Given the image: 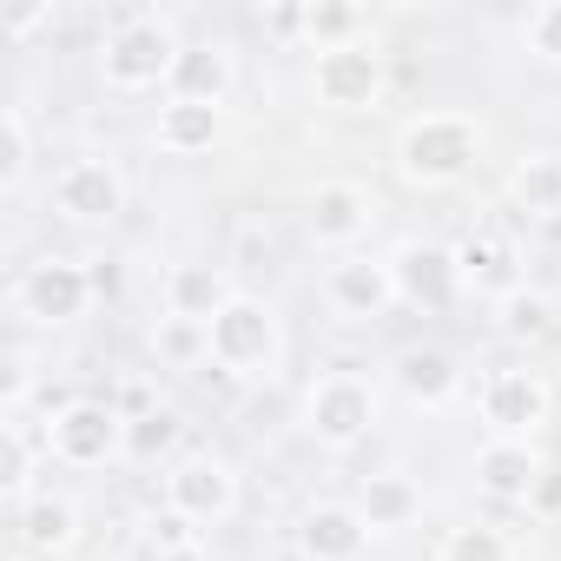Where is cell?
Masks as SVG:
<instances>
[{
    "mask_svg": "<svg viewBox=\"0 0 561 561\" xmlns=\"http://www.w3.org/2000/svg\"><path fill=\"white\" fill-rule=\"evenodd\" d=\"M390 383L410 410H449L462 397V364L443 344H403L390 357Z\"/></svg>",
    "mask_w": 561,
    "mask_h": 561,
    "instance_id": "16",
    "label": "cell"
},
{
    "mask_svg": "<svg viewBox=\"0 0 561 561\" xmlns=\"http://www.w3.org/2000/svg\"><path fill=\"white\" fill-rule=\"evenodd\" d=\"M502 198H508L528 225L561 218V152H522V159L508 165V179H502Z\"/></svg>",
    "mask_w": 561,
    "mask_h": 561,
    "instance_id": "24",
    "label": "cell"
},
{
    "mask_svg": "<svg viewBox=\"0 0 561 561\" xmlns=\"http://www.w3.org/2000/svg\"><path fill=\"white\" fill-rule=\"evenodd\" d=\"M152 561H218L205 541H185V548H165V554H152Z\"/></svg>",
    "mask_w": 561,
    "mask_h": 561,
    "instance_id": "36",
    "label": "cell"
},
{
    "mask_svg": "<svg viewBox=\"0 0 561 561\" xmlns=\"http://www.w3.org/2000/svg\"><path fill=\"white\" fill-rule=\"evenodd\" d=\"M436 561H515V541L495 522H462L436 541Z\"/></svg>",
    "mask_w": 561,
    "mask_h": 561,
    "instance_id": "30",
    "label": "cell"
},
{
    "mask_svg": "<svg viewBox=\"0 0 561 561\" xmlns=\"http://www.w3.org/2000/svg\"><path fill=\"white\" fill-rule=\"evenodd\" d=\"M377 192L364 185V179H318L311 192H305V238L318 244V251H337V257H351L370 231H377Z\"/></svg>",
    "mask_w": 561,
    "mask_h": 561,
    "instance_id": "10",
    "label": "cell"
},
{
    "mask_svg": "<svg viewBox=\"0 0 561 561\" xmlns=\"http://www.w3.org/2000/svg\"><path fill=\"white\" fill-rule=\"evenodd\" d=\"M211 331V370H225L231 383H271L285 370V311L264 291H231V305L205 324Z\"/></svg>",
    "mask_w": 561,
    "mask_h": 561,
    "instance_id": "3",
    "label": "cell"
},
{
    "mask_svg": "<svg viewBox=\"0 0 561 561\" xmlns=\"http://www.w3.org/2000/svg\"><path fill=\"white\" fill-rule=\"evenodd\" d=\"M554 318H561V311H554V298H548L541 285H515L508 298L489 305V331H495L502 344H522V351L541 344V337H554Z\"/></svg>",
    "mask_w": 561,
    "mask_h": 561,
    "instance_id": "25",
    "label": "cell"
},
{
    "mask_svg": "<svg viewBox=\"0 0 561 561\" xmlns=\"http://www.w3.org/2000/svg\"><path fill=\"white\" fill-rule=\"evenodd\" d=\"M370 522L357 515V502H311L298 515V554L305 561H364L370 554Z\"/></svg>",
    "mask_w": 561,
    "mask_h": 561,
    "instance_id": "18",
    "label": "cell"
},
{
    "mask_svg": "<svg viewBox=\"0 0 561 561\" xmlns=\"http://www.w3.org/2000/svg\"><path fill=\"white\" fill-rule=\"evenodd\" d=\"M179 54H185L179 21H172L165 8H133V14H119V21L106 27V41H100V80H106V93L139 100V93L172 87Z\"/></svg>",
    "mask_w": 561,
    "mask_h": 561,
    "instance_id": "2",
    "label": "cell"
},
{
    "mask_svg": "<svg viewBox=\"0 0 561 561\" xmlns=\"http://www.w3.org/2000/svg\"><path fill=\"white\" fill-rule=\"evenodd\" d=\"M41 462H54L47 423H34L27 410H8V430H0V489H8V502L34 495V469Z\"/></svg>",
    "mask_w": 561,
    "mask_h": 561,
    "instance_id": "23",
    "label": "cell"
},
{
    "mask_svg": "<svg viewBox=\"0 0 561 561\" xmlns=\"http://www.w3.org/2000/svg\"><path fill=\"white\" fill-rule=\"evenodd\" d=\"M179 436H185V416L172 403H159V410L126 423V462H165L172 469L179 462Z\"/></svg>",
    "mask_w": 561,
    "mask_h": 561,
    "instance_id": "28",
    "label": "cell"
},
{
    "mask_svg": "<svg viewBox=\"0 0 561 561\" xmlns=\"http://www.w3.org/2000/svg\"><path fill=\"white\" fill-rule=\"evenodd\" d=\"M522 47H528V60L561 67V0H541V8L522 14Z\"/></svg>",
    "mask_w": 561,
    "mask_h": 561,
    "instance_id": "31",
    "label": "cell"
},
{
    "mask_svg": "<svg viewBox=\"0 0 561 561\" xmlns=\"http://www.w3.org/2000/svg\"><path fill=\"white\" fill-rule=\"evenodd\" d=\"M54 21H60V8H34V14H14V21H8V34H14V41H27V34H41V27H54Z\"/></svg>",
    "mask_w": 561,
    "mask_h": 561,
    "instance_id": "34",
    "label": "cell"
},
{
    "mask_svg": "<svg viewBox=\"0 0 561 561\" xmlns=\"http://www.w3.org/2000/svg\"><path fill=\"white\" fill-rule=\"evenodd\" d=\"M80 548V502L67 489H34L14 502V554L27 561H60Z\"/></svg>",
    "mask_w": 561,
    "mask_h": 561,
    "instance_id": "15",
    "label": "cell"
},
{
    "mask_svg": "<svg viewBox=\"0 0 561 561\" xmlns=\"http://www.w3.org/2000/svg\"><path fill=\"white\" fill-rule=\"evenodd\" d=\"M357 41H377L364 8H351V0H311L305 8V47L311 54H337V47H357Z\"/></svg>",
    "mask_w": 561,
    "mask_h": 561,
    "instance_id": "26",
    "label": "cell"
},
{
    "mask_svg": "<svg viewBox=\"0 0 561 561\" xmlns=\"http://www.w3.org/2000/svg\"><path fill=\"white\" fill-rule=\"evenodd\" d=\"M152 152L165 159H205L218 139H225V106H198V100H165L159 119H152Z\"/></svg>",
    "mask_w": 561,
    "mask_h": 561,
    "instance_id": "20",
    "label": "cell"
},
{
    "mask_svg": "<svg viewBox=\"0 0 561 561\" xmlns=\"http://www.w3.org/2000/svg\"><path fill=\"white\" fill-rule=\"evenodd\" d=\"M482 146H489V133H482L476 113L436 106V113H416V119L397 126L390 165H397V179L416 185V192H449V185H462V179L482 165Z\"/></svg>",
    "mask_w": 561,
    "mask_h": 561,
    "instance_id": "1",
    "label": "cell"
},
{
    "mask_svg": "<svg viewBox=\"0 0 561 561\" xmlns=\"http://www.w3.org/2000/svg\"><path fill=\"white\" fill-rule=\"evenodd\" d=\"M277 41H305V8H271V14H257Z\"/></svg>",
    "mask_w": 561,
    "mask_h": 561,
    "instance_id": "33",
    "label": "cell"
},
{
    "mask_svg": "<svg viewBox=\"0 0 561 561\" xmlns=\"http://www.w3.org/2000/svg\"><path fill=\"white\" fill-rule=\"evenodd\" d=\"M351 502H357V515L370 522V535H403V528L423 522V489H416V476H403V469H370Z\"/></svg>",
    "mask_w": 561,
    "mask_h": 561,
    "instance_id": "21",
    "label": "cell"
},
{
    "mask_svg": "<svg viewBox=\"0 0 561 561\" xmlns=\"http://www.w3.org/2000/svg\"><path fill=\"white\" fill-rule=\"evenodd\" d=\"M47 443L60 469H106L126 462V416L106 397H73L47 416Z\"/></svg>",
    "mask_w": 561,
    "mask_h": 561,
    "instance_id": "7",
    "label": "cell"
},
{
    "mask_svg": "<svg viewBox=\"0 0 561 561\" xmlns=\"http://www.w3.org/2000/svg\"><path fill=\"white\" fill-rule=\"evenodd\" d=\"M331 324H383L397 311V277H390V257H370V251H351L324 271V285H318Z\"/></svg>",
    "mask_w": 561,
    "mask_h": 561,
    "instance_id": "12",
    "label": "cell"
},
{
    "mask_svg": "<svg viewBox=\"0 0 561 561\" xmlns=\"http://www.w3.org/2000/svg\"><path fill=\"white\" fill-rule=\"evenodd\" d=\"M14 561H27V554H14Z\"/></svg>",
    "mask_w": 561,
    "mask_h": 561,
    "instance_id": "37",
    "label": "cell"
},
{
    "mask_svg": "<svg viewBox=\"0 0 561 561\" xmlns=\"http://www.w3.org/2000/svg\"><path fill=\"white\" fill-rule=\"evenodd\" d=\"M528 508H561V476H554V469L541 476V489H535V502H528Z\"/></svg>",
    "mask_w": 561,
    "mask_h": 561,
    "instance_id": "35",
    "label": "cell"
},
{
    "mask_svg": "<svg viewBox=\"0 0 561 561\" xmlns=\"http://www.w3.org/2000/svg\"><path fill=\"white\" fill-rule=\"evenodd\" d=\"M27 172H34V119H27V106H8L0 113V192H21L27 185Z\"/></svg>",
    "mask_w": 561,
    "mask_h": 561,
    "instance_id": "29",
    "label": "cell"
},
{
    "mask_svg": "<svg viewBox=\"0 0 561 561\" xmlns=\"http://www.w3.org/2000/svg\"><path fill=\"white\" fill-rule=\"evenodd\" d=\"M238 87V60L225 41H185L179 67H172V87L165 100H198V106H225Z\"/></svg>",
    "mask_w": 561,
    "mask_h": 561,
    "instance_id": "19",
    "label": "cell"
},
{
    "mask_svg": "<svg viewBox=\"0 0 561 561\" xmlns=\"http://www.w3.org/2000/svg\"><path fill=\"white\" fill-rule=\"evenodd\" d=\"M146 344H152L159 370H205L211 364V331L192 324V318H172V311L146 331Z\"/></svg>",
    "mask_w": 561,
    "mask_h": 561,
    "instance_id": "27",
    "label": "cell"
},
{
    "mask_svg": "<svg viewBox=\"0 0 561 561\" xmlns=\"http://www.w3.org/2000/svg\"><path fill=\"white\" fill-rule=\"evenodd\" d=\"M93 298H100L93 264L60 257V251H41V257L21 264V277H14V318L34 324V331H67V324H80V318L93 311Z\"/></svg>",
    "mask_w": 561,
    "mask_h": 561,
    "instance_id": "5",
    "label": "cell"
},
{
    "mask_svg": "<svg viewBox=\"0 0 561 561\" xmlns=\"http://www.w3.org/2000/svg\"><path fill=\"white\" fill-rule=\"evenodd\" d=\"M469 476H476V489H482L489 502L528 508L535 489H541V476H548V462H541L535 443H522V436H482L476 456H469Z\"/></svg>",
    "mask_w": 561,
    "mask_h": 561,
    "instance_id": "14",
    "label": "cell"
},
{
    "mask_svg": "<svg viewBox=\"0 0 561 561\" xmlns=\"http://www.w3.org/2000/svg\"><path fill=\"white\" fill-rule=\"evenodd\" d=\"M165 508L192 528H218L238 515V469L211 449H185L172 469H165Z\"/></svg>",
    "mask_w": 561,
    "mask_h": 561,
    "instance_id": "11",
    "label": "cell"
},
{
    "mask_svg": "<svg viewBox=\"0 0 561 561\" xmlns=\"http://www.w3.org/2000/svg\"><path fill=\"white\" fill-rule=\"evenodd\" d=\"M390 277H397V305L410 311H449L462 298V277H456V244H436V238H403L390 251Z\"/></svg>",
    "mask_w": 561,
    "mask_h": 561,
    "instance_id": "13",
    "label": "cell"
},
{
    "mask_svg": "<svg viewBox=\"0 0 561 561\" xmlns=\"http://www.w3.org/2000/svg\"><path fill=\"white\" fill-rule=\"evenodd\" d=\"M126 172H119V159H106V152H87V159H67L60 172H54V185H47V211L60 218V225H73V231H113L119 218H126Z\"/></svg>",
    "mask_w": 561,
    "mask_h": 561,
    "instance_id": "6",
    "label": "cell"
},
{
    "mask_svg": "<svg viewBox=\"0 0 561 561\" xmlns=\"http://www.w3.org/2000/svg\"><path fill=\"white\" fill-rule=\"evenodd\" d=\"M554 410V383L535 370V364H495L482 383H476V416L489 436H535Z\"/></svg>",
    "mask_w": 561,
    "mask_h": 561,
    "instance_id": "9",
    "label": "cell"
},
{
    "mask_svg": "<svg viewBox=\"0 0 561 561\" xmlns=\"http://www.w3.org/2000/svg\"><path fill=\"white\" fill-rule=\"evenodd\" d=\"M231 264H172L165 271V311L172 318H192V324H211L225 305H231Z\"/></svg>",
    "mask_w": 561,
    "mask_h": 561,
    "instance_id": "22",
    "label": "cell"
},
{
    "mask_svg": "<svg viewBox=\"0 0 561 561\" xmlns=\"http://www.w3.org/2000/svg\"><path fill=\"white\" fill-rule=\"evenodd\" d=\"M377 416H383V397L377 383L357 370V364H337V370H318L305 383V436L324 449V456H351L377 436Z\"/></svg>",
    "mask_w": 561,
    "mask_h": 561,
    "instance_id": "4",
    "label": "cell"
},
{
    "mask_svg": "<svg viewBox=\"0 0 561 561\" xmlns=\"http://www.w3.org/2000/svg\"><path fill=\"white\" fill-rule=\"evenodd\" d=\"M456 277H462V298H482V305H495L515 285H528V277H522V251L502 231H489V225L456 244Z\"/></svg>",
    "mask_w": 561,
    "mask_h": 561,
    "instance_id": "17",
    "label": "cell"
},
{
    "mask_svg": "<svg viewBox=\"0 0 561 561\" xmlns=\"http://www.w3.org/2000/svg\"><path fill=\"white\" fill-rule=\"evenodd\" d=\"M257 257H271V231H264L257 218H244V225H238V238H231V264H238V271H251Z\"/></svg>",
    "mask_w": 561,
    "mask_h": 561,
    "instance_id": "32",
    "label": "cell"
},
{
    "mask_svg": "<svg viewBox=\"0 0 561 561\" xmlns=\"http://www.w3.org/2000/svg\"><path fill=\"white\" fill-rule=\"evenodd\" d=\"M311 100L324 113H377L383 93H390V60L377 41H357V47H337V54H311Z\"/></svg>",
    "mask_w": 561,
    "mask_h": 561,
    "instance_id": "8",
    "label": "cell"
}]
</instances>
